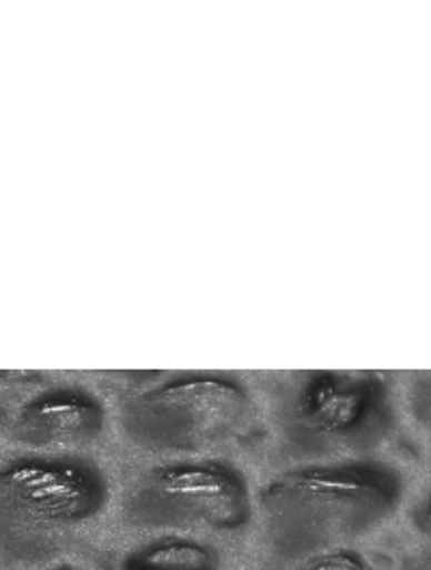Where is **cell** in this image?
Here are the masks:
<instances>
[{
  "instance_id": "obj_3",
  "label": "cell",
  "mask_w": 431,
  "mask_h": 570,
  "mask_svg": "<svg viewBox=\"0 0 431 570\" xmlns=\"http://www.w3.org/2000/svg\"><path fill=\"white\" fill-rule=\"evenodd\" d=\"M128 525L158 534H240L252 523L251 489L222 461H176L143 473L123 501Z\"/></svg>"
},
{
  "instance_id": "obj_5",
  "label": "cell",
  "mask_w": 431,
  "mask_h": 570,
  "mask_svg": "<svg viewBox=\"0 0 431 570\" xmlns=\"http://www.w3.org/2000/svg\"><path fill=\"white\" fill-rule=\"evenodd\" d=\"M382 432L375 390L354 376H322L309 385L293 415V434L315 452L364 448Z\"/></svg>"
},
{
  "instance_id": "obj_4",
  "label": "cell",
  "mask_w": 431,
  "mask_h": 570,
  "mask_svg": "<svg viewBox=\"0 0 431 570\" xmlns=\"http://www.w3.org/2000/svg\"><path fill=\"white\" fill-rule=\"evenodd\" d=\"M244 395L222 383L151 393L128 411V432L151 450H201L222 441L244 417Z\"/></svg>"
},
{
  "instance_id": "obj_7",
  "label": "cell",
  "mask_w": 431,
  "mask_h": 570,
  "mask_svg": "<svg viewBox=\"0 0 431 570\" xmlns=\"http://www.w3.org/2000/svg\"><path fill=\"white\" fill-rule=\"evenodd\" d=\"M102 570H224V560L199 535L156 534L110 553Z\"/></svg>"
},
{
  "instance_id": "obj_1",
  "label": "cell",
  "mask_w": 431,
  "mask_h": 570,
  "mask_svg": "<svg viewBox=\"0 0 431 570\" xmlns=\"http://www.w3.org/2000/svg\"><path fill=\"white\" fill-rule=\"evenodd\" d=\"M401 495L403 480L387 464H313L263 487L259 512L268 544L285 560L371 534L395 514Z\"/></svg>"
},
{
  "instance_id": "obj_6",
  "label": "cell",
  "mask_w": 431,
  "mask_h": 570,
  "mask_svg": "<svg viewBox=\"0 0 431 570\" xmlns=\"http://www.w3.org/2000/svg\"><path fill=\"white\" fill-rule=\"evenodd\" d=\"M24 430L46 445L87 443L104 426L102 406L82 392H54L24 411Z\"/></svg>"
},
{
  "instance_id": "obj_2",
  "label": "cell",
  "mask_w": 431,
  "mask_h": 570,
  "mask_svg": "<svg viewBox=\"0 0 431 570\" xmlns=\"http://www.w3.org/2000/svg\"><path fill=\"white\" fill-rule=\"evenodd\" d=\"M107 473L80 456H20L0 464V521L24 553L52 558L107 512Z\"/></svg>"
},
{
  "instance_id": "obj_8",
  "label": "cell",
  "mask_w": 431,
  "mask_h": 570,
  "mask_svg": "<svg viewBox=\"0 0 431 570\" xmlns=\"http://www.w3.org/2000/svg\"><path fill=\"white\" fill-rule=\"evenodd\" d=\"M268 570H373V564L352 547H328L295 558H279Z\"/></svg>"
}]
</instances>
